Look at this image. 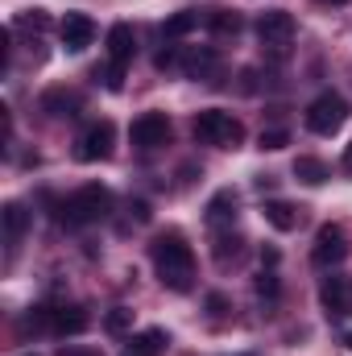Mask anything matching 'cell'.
Returning a JSON list of instances; mask_svg holds the SVG:
<instances>
[{
	"label": "cell",
	"mask_w": 352,
	"mask_h": 356,
	"mask_svg": "<svg viewBox=\"0 0 352 356\" xmlns=\"http://www.w3.org/2000/svg\"><path fill=\"white\" fill-rule=\"evenodd\" d=\"M232 220H237V191L224 186V191H216L211 203H207V224H211V228H232Z\"/></svg>",
	"instance_id": "15"
},
{
	"label": "cell",
	"mask_w": 352,
	"mask_h": 356,
	"mask_svg": "<svg viewBox=\"0 0 352 356\" xmlns=\"http://www.w3.org/2000/svg\"><path fill=\"white\" fill-rule=\"evenodd\" d=\"M88 311L83 307H50V332L54 336H79V332H88Z\"/></svg>",
	"instance_id": "10"
},
{
	"label": "cell",
	"mask_w": 352,
	"mask_h": 356,
	"mask_svg": "<svg viewBox=\"0 0 352 356\" xmlns=\"http://www.w3.org/2000/svg\"><path fill=\"white\" fill-rule=\"evenodd\" d=\"M262 211H265V224L278 228V232H294V228L303 224V207H294V203H286V199H269Z\"/></svg>",
	"instance_id": "13"
},
{
	"label": "cell",
	"mask_w": 352,
	"mask_h": 356,
	"mask_svg": "<svg viewBox=\"0 0 352 356\" xmlns=\"http://www.w3.org/2000/svg\"><path fill=\"white\" fill-rule=\"evenodd\" d=\"M195 25H199V13H195V8H178L175 17H166V25H162V38H170V42H175V38H186Z\"/></svg>",
	"instance_id": "22"
},
{
	"label": "cell",
	"mask_w": 352,
	"mask_h": 356,
	"mask_svg": "<svg viewBox=\"0 0 352 356\" xmlns=\"http://www.w3.org/2000/svg\"><path fill=\"white\" fill-rule=\"evenodd\" d=\"M262 266H278V249H262Z\"/></svg>",
	"instance_id": "31"
},
{
	"label": "cell",
	"mask_w": 352,
	"mask_h": 356,
	"mask_svg": "<svg viewBox=\"0 0 352 356\" xmlns=\"http://www.w3.org/2000/svg\"><path fill=\"white\" fill-rule=\"evenodd\" d=\"M344 344H349V348H352V332H349V336H344Z\"/></svg>",
	"instance_id": "34"
},
{
	"label": "cell",
	"mask_w": 352,
	"mask_h": 356,
	"mask_svg": "<svg viewBox=\"0 0 352 356\" xmlns=\"http://www.w3.org/2000/svg\"><path fill=\"white\" fill-rule=\"evenodd\" d=\"M290 170H294L298 182H307V186H323V182L332 178V170H328L319 158H307V154H303V158H294V166H290Z\"/></svg>",
	"instance_id": "19"
},
{
	"label": "cell",
	"mask_w": 352,
	"mask_h": 356,
	"mask_svg": "<svg viewBox=\"0 0 352 356\" xmlns=\"http://www.w3.org/2000/svg\"><path fill=\"white\" fill-rule=\"evenodd\" d=\"M17 29H29V33H46L50 29V13L46 8H29L17 17Z\"/></svg>",
	"instance_id": "25"
},
{
	"label": "cell",
	"mask_w": 352,
	"mask_h": 356,
	"mask_svg": "<svg viewBox=\"0 0 352 356\" xmlns=\"http://www.w3.org/2000/svg\"><path fill=\"white\" fill-rule=\"evenodd\" d=\"M0 224H4V241L8 245H17L21 236H25V228H29V211H25V203H4V211H0Z\"/></svg>",
	"instance_id": "17"
},
{
	"label": "cell",
	"mask_w": 352,
	"mask_h": 356,
	"mask_svg": "<svg viewBox=\"0 0 352 356\" xmlns=\"http://www.w3.org/2000/svg\"><path fill=\"white\" fill-rule=\"evenodd\" d=\"M104 327H108L112 336H125V332L133 327V311H129V307H112L108 319H104Z\"/></svg>",
	"instance_id": "26"
},
{
	"label": "cell",
	"mask_w": 352,
	"mask_h": 356,
	"mask_svg": "<svg viewBox=\"0 0 352 356\" xmlns=\"http://www.w3.org/2000/svg\"><path fill=\"white\" fill-rule=\"evenodd\" d=\"M191 133H195V141L216 145V149H237V145L245 141V124H241L232 112H224V108H203V112H195Z\"/></svg>",
	"instance_id": "2"
},
{
	"label": "cell",
	"mask_w": 352,
	"mask_h": 356,
	"mask_svg": "<svg viewBox=\"0 0 352 356\" xmlns=\"http://www.w3.org/2000/svg\"><path fill=\"white\" fill-rule=\"evenodd\" d=\"M253 290H257V298H265V302H278L282 282H278V273H273V269H262V273H257V282H253Z\"/></svg>",
	"instance_id": "24"
},
{
	"label": "cell",
	"mask_w": 352,
	"mask_h": 356,
	"mask_svg": "<svg viewBox=\"0 0 352 356\" xmlns=\"http://www.w3.org/2000/svg\"><path fill=\"white\" fill-rule=\"evenodd\" d=\"M257 38H262V46H269L273 54H286V46L294 38V17L286 8H265L262 17H257Z\"/></svg>",
	"instance_id": "7"
},
{
	"label": "cell",
	"mask_w": 352,
	"mask_h": 356,
	"mask_svg": "<svg viewBox=\"0 0 352 356\" xmlns=\"http://www.w3.org/2000/svg\"><path fill=\"white\" fill-rule=\"evenodd\" d=\"M344 257H349V236H344V228H340V224H323V228L315 232L311 261L319 269H332V266H340Z\"/></svg>",
	"instance_id": "8"
},
{
	"label": "cell",
	"mask_w": 352,
	"mask_h": 356,
	"mask_svg": "<svg viewBox=\"0 0 352 356\" xmlns=\"http://www.w3.org/2000/svg\"><path fill=\"white\" fill-rule=\"evenodd\" d=\"M178 63H182V54H178L175 46L158 50V58H154V67H158V71H170V67H178Z\"/></svg>",
	"instance_id": "28"
},
{
	"label": "cell",
	"mask_w": 352,
	"mask_h": 356,
	"mask_svg": "<svg viewBox=\"0 0 352 356\" xmlns=\"http://www.w3.org/2000/svg\"><path fill=\"white\" fill-rule=\"evenodd\" d=\"M344 170H349V175H352V145H349V149H344Z\"/></svg>",
	"instance_id": "32"
},
{
	"label": "cell",
	"mask_w": 352,
	"mask_h": 356,
	"mask_svg": "<svg viewBox=\"0 0 352 356\" xmlns=\"http://www.w3.org/2000/svg\"><path fill=\"white\" fill-rule=\"evenodd\" d=\"M241 245H245V241H241V236H237L232 228H228V232H216V245H211V257H216L220 266H228V261H237V257H241Z\"/></svg>",
	"instance_id": "21"
},
{
	"label": "cell",
	"mask_w": 352,
	"mask_h": 356,
	"mask_svg": "<svg viewBox=\"0 0 352 356\" xmlns=\"http://www.w3.org/2000/svg\"><path fill=\"white\" fill-rule=\"evenodd\" d=\"M133 216L145 224V220H150V203H145V199H137V203H133Z\"/></svg>",
	"instance_id": "30"
},
{
	"label": "cell",
	"mask_w": 352,
	"mask_h": 356,
	"mask_svg": "<svg viewBox=\"0 0 352 356\" xmlns=\"http://www.w3.org/2000/svg\"><path fill=\"white\" fill-rule=\"evenodd\" d=\"M42 112L46 116H75L79 112V95L67 91V88H50L42 95Z\"/></svg>",
	"instance_id": "18"
},
{
	"label": "cell",
	"mask_w": 352,
	"mask_h": 356,
	"mask_svg": "<svg viewBox=\"0 0 352 356\" xmlns=\"http://www.w3.org/2000/svg\"><path fill=\"white\" fill-rule=\"evenodd\" d=\"M319 4H349V0H319Z\"/></svg>",
	"instance_id": "33"
},
{
	"label": "cell",
	"mask_w": 352,
	"mask_h": 356,
	"mask_svg": "<svg viewBox=\"0 0 352 356\" xmlns=\"http://www.w3.org/2000/svg\"><path fill=\"white\" fill-rule=\"evenodd\" d=\"M129 141L137 149H162L170 145V116L166 112H141L129 129Z\"/></svg>",
	"instance_id": "6"
},
{
	"label": "cell",
	"mask_w": 352,
	"mask_h": 356,
	"mask_svg": "<svg viewBox=\"0 0 352 356\" xmlns=\"http://www.w3.org/2000/svg\"><path fill=\"white\" fill-rule=\"evenodd\" d=\"M349 298H352V286L344 277H323L319 286V302L328 315H349Z\"/></svg>",
	"instance_id": "14"
},
{
	"label": "cell",
	"mask_w": 352,
	"mask_h": 356,
	"mask_svg": "<svg viewBox=\"0 0 352 356\" xmlns=\"http://www.w3.org/2000/svg\"><path fill=\"white\" fill-rule=\"evenodd\" d=\"M207 311H211V315H224V311H228V298H224V294H207Z\"/></svg>",
	"instance_id": "29"
},
{
	"label": "cell",
	"mask_w": 352,
	"mask_h": 356,
	"mask_svg": "<svg viewBox=\"0 0 352 356\" xmlns=\"http://www.w3.org/2000/svg\"><path fill=\"white\" fill-rule=\"evenodd\" d=\"M133 54H137V33H133V25L116 21V25L108 29V58L129 67V63H133Z\"/></svg>",
	"instance_id": "11"
},
{
	"label": "cell",
	"mask_w": 352,
	"mask_h": 356,
	"mask_svg": "<svg viewBox=\"0 0 352 356\" xmlns=\"http://www.w3.org/2000/svg\"><path fill=\"white\" fill-rule=\"evenodd\" d=\"M25 356H38V353H25Z\"/></svg>",
	"instance_id": "35"
},
{
	"label": "cell",
	"mask_w": 352,
	"mask_h": 356,
	"mask_svg": "<svg viewBox=\"0 0 352 356\" xmlns=\"http://www.w3.org/2000/svg\"><path fill=\"white\" fill-rule=\"evenodd\" d=\"M116 145V129L112 120H91L88 129L75 137V162H104Z\"/></svg>",
	"instance_id": "5"
},
{
	"label": "cell",
	"mask_w": 352,
	"mask_h": 356,
	"mask_svg": "<svg viewBox=\"0 0 352 356\" xmlns=\"http://www.w3.org/2000/svg\"><path fill=\"white\" fill-rule=\"evenodd\" d=\"M207 25H211V33H216V38H237L245 21H241V13H237V8H216V13L207 17Z\"/></svg>",
	"instance_id": "20"
},
{
	"label": "cell",
	"mask_w": 352,
	"mask_h": 356,
	"mask_svg": "<svg viewBox=\"0 0 352 356\" xmlns=\"http://www.w3.org/2000/svg\"><path fill=\"white\" fill-rule=\"evenodd\" d=\"M91 75H95V83H104L108 91H120V88H125V63H112V58H108V63H99Z\"/></svg>",
	"instance_id": "23"
},
{
	"label": "cell",
	"mask_w": 352,
	"mask_h": 356,
	"mask_svg": "<svg viewBox=\"0 0 352 356\" xmlns=\"http://www.w3.org/2000/svg\"><path fill=\"white\" fill-rule=\"evenodd\" d=\"M344 120H349V104H344L336 91H323V95H319V99H311V108H307V129H311V133H319V137L340 133V129H344Z\"/></svg>",
	"instance_id": "4"
},
{
	"label": "cell",
	"mask_w": 352,
	"mask_h": 356,
	"mask_svg": "<svg viewBox=\"0 0 352 356\" xmlns=\"http://www.w3.org/2000/svg\"><path fill=\"white\" fill-rule=\"evenodd\" d=\"M257 145H262V149H286V145H290V133H286V129H262Z\"/></svg>",
	"instance_id": "27"
},
{
	"label": "cell",
	"mask_w": 352,
	"mask_h": 356,
	"mask_svg": "<svg viewBox=\"0 0 352 356\" xmlns=\"http://www.w3.org/2000/svg\"><path fill=\"white\" fill-rule=\"evenodd\" d=\"M58 38H63V46L71 54H83L91 42H95V25H91L88 13H67L63 25H58Z\"/></svg>",
	"instance_id": "9"
},
{
	"label": "cell",
	"mask_w": 352,
	"mask_h": 356,
	"mask_svg": "<svg viewBox=\"0 0 352 356\" xmlns=\"http://www.w3.org/2000/svg\"><path fill=\"white\" fill-rule=\"evenodd\" d=\"M150 257H154V269H158V282L166 290H191L195 286V253L186 245L182 232H162L154 245H150Z\"/></svg>",
	"instance_id": "1"
},
{
	"label": "cell",
	"mask_w": 352,
	"mask_h": 356,
	"mask_svg": "<svg viewBox=\"0 0 352 356\" xmlns=\"http://www.w3.org/2000/svg\"><path fill=\"white\" fill-rule=\"evenodd\" d=\"M166 344H170V336H166L162 327H150V332L133 336V340L125 344V353H120V356H162Z\"/></svg>",
	"instance_id": "16"
},
{
	"label": "cell",
	"mask_w": 352,
	"mask_h": 356,
	"mask_svg": "<svg viewBox=\"0 0 352 356\" xmlns=\"http://www.w3.org/2000/svg\"><path fill=\"white\" fill-rule=\"evenodd\" d=\"M178 67H182V75H186V79H211V75H216V67H220V54H216L211 46H199V50H186Z\"/></svg>",
	"instance_id": "12"
},
{
	"label": "cell",
	"mask_w": 352,
	"mask_h": 356,
	"mask_svg": "<svg viewBox=\"0 0 352 356\" xmlns=\"http://www.w3.org/2000/svg\"><path fill=\"white\" fill-rule=\"evenodd\" d=\"M108 211H112V191L99 186V182H88V186H79V191L63 203V224H71V228L99 224Z\"/></svg>",
	"instance_id": "3"
}]
</instances>
